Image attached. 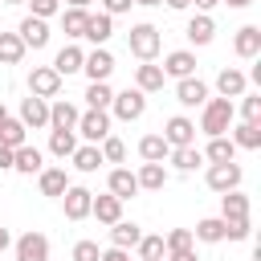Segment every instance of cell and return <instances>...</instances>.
I'll return each instance as SVG.
<instances>
[{"mask_svg": "<svg viewBox=\"0 0 261 261\" xmlns=\"http://www.w3.org/2000/svg\"><path fill=\"white\" fill-rule=\"evenodd\" d=\"M220 216H224V220H245V216H249V196H245L241 188L220 192Z\"/></svg>", "mask_w": 261, "mask_h": 261, "instance_id": "23", "label": "cell"}, {"mask_svg": "<svg viewBox=\"0 0 261 261\" xmlns=\"http://www.w3.org/2000/svg\"><path fill=\"white\" fill-rule=\"evenodd\" d=\"M98 261H130V253H126V249H118V245H110V249H106Z\"/></svg>", "mask_w": 261, "mask_h": 261, "instance_id": "49", "label": "cell"}, {"mask_svg": "<svg viewBox=\"0 0 261 261\" xmlns=\"http://www.w3.org/2000/svg\"><path fill=\"white\" fill-rule=\"evenodd\" d=\"M16 37L24 41V49H45L49 45V24H45V16H24L20 20V29H16Z\"/></svg>", "mask_w": 261, "mask_h": 261, "instance_id": "9", "label": "cell"}, {"mask_svg": "<svg viewBox=\"0 0 261 261\" xmlns=\"http://www.w3.org/2000/svg\"><path fill=\"white\" fill-rule=\"evenodd\" d=\"M241 122H261V94H241Z\"/></svg>", "mask_w": 261, "mask_h": 261, "instance_id": "42", "label": "cell"}, {"mask_svg": "<svg viewBox=\"0 0 261 261\" xmlns=\"http://www.w3.org/2000/svg\"><path fill=\"white\" fill-rule=\"evenodd\" d=\"M192 4H196V8H200V12H212V8H216V4H220V0H192Z\"/></svg>", "mask_w": 261, "mask_h": 261, "instance_id": "51", "label": "cell"}, {"mask_svg": "<svg viewBox=\"0 0 261 261\" xmlns=\"http://www.w3.org/2000/svg\"><path fill=\"white\" fill-rule=\"evenodd\" d=\"M20 143H29V126H24L20 118H4V122H0V147L16 151Z\"/></svg>", "mask_w": 261, "mask_h": 261, "instance_id": "32", "label": "cell"}, {"mask_svg": "<svg viewBox=\"0 0 261 261\" xmlns=\"http://www.w3.org/2000/svg\"><path fill=\"white\" fill-rule=\"evenodd\" d=\"M98 257H102L98 241H77L73 245V261H98Z\"/></svg>", "mask_w": 261, "mask_h": 261, "instance_id": "45", "label": "cell"}, {"mask_svg": "<svg viewBox=\"0 0 261 261\" xmlns=\"http://www.w3.org/2000/svg\"><path fill=\"white\" fill-rule=\"evenodd\" d=\"M86 143H102L106 135H110V114L106 110H86V114H77V126H73Z\"/></svg>", "mask_w": 261, "mask_h": 261, "instance_id": "6", "label": "cell"}, {"mask_svg": "<svg viewBox=\"0 0 261 261\" xmlns=\"http://www.w3.org/2000/svg\"><path fill=\"white\" fill-rule=\"evenodd\" d=\"M192 241H196V237H192V228H171V232L163 237L167 253H171V249H192Z\"/></svg>", "mask_w": 261, "mask_h": 261, "instance_id": "44", "label": "cell"}, {"mask_svg": "<svg viewBox=\"0 0 261 261\" xmlns=\"http://www.w3.org/2000/svg\"><path fill=\"white\" fill-rule=\"evenodd\" d=\"M90 200H94V192H90V188H77V184H69V188L61 192L65 220H86V216H90Z\"/></svg>", "mask_w": 261, "mask_h": 261, "instance_id": "8", "label": "cell"}, {"mask_svg": "<svg viewBox=\"0 0 261 261\" xmlns=\"http://www.w3.org/2000/svg\"><path fill=\"white\" fill-rule=\"evenodd\" d=\"M135 4H143V8H155V4H163V0H135Z\"/></svg>", "mask_w": 261, "mask_h": 261, "instance_id": "56", "label": "cell"}, {"mask_svg": "<svg viewBox=\"0 0 261 261\" xmlns=\"http://www.w3.org/2000/svg\"><path fill=\"white\" fill-rule=\"evenodd\" d=\"M29 94H37V98H57V94H61V73H57L53 65H33V73H29Z\"/></svg>", "mask_w": 261, "mask_h": 261, "instance_id": "5", "label": "cell"}, {"mask_svg": "<svg viewBox=\"0 0 261 261\" xmlns=\"http://www.w3.org/2000/svg\"><path fill=\"white\" fill-rule=\"evenodd\" d=\"M139 261H163V253H167V245H163V237H139Z\"/></svg>", "mask_w": 261, "mask_h": 261, "instance_id": "40", "label": "cell"}, {"mask_svg": "<svg viewBox=\"0 0 261 261\" xmlns=\"http://www.w3.org/2000/svg\"><path fill=\"white\" fill-rule=\"evenodd\" d=\"M82 73L90 82H106L114 73V53L106 45H94V53H86V61H82Z\"/></svg>", "mask_w": 261, "mask_h": 261, "instance_id": "7", "label": "cell"}, {"mask_svg": "<svg viewBox=\"0 0 261 261\" xmlns=\"http://www.w3.org/2000/svg\"><path fill=\"white\" fill-rule=\"evenodd\" d=\"M167 151H171V147H167L163 135H143V139H139V155H143V163H163Z\"/></svg>", "mask_w": 261, "mask_h": 261, "instance_id": "31", "label": "cell"}, {"mask_svg": "<svg viewBox=\"0 0 261 261\" xmlns=\"http://www.w3.org/2000/svg\"><path fill=\"white\" fill-rule=\"evenodd\" d=\"M49 151L57 159H69L77 151V130H49Z\"/></svg>", "mask_w": 261, "mask_h": 261, "instance_id": "35", "label": "cell"}, {"mask_svg": "<svg viewBox=\"0 0 261 261\" xmlns=\"http://www.w3.org/2000/svg\"><path fill=\"white\" fill-rule=\"evenodd\" d=\"M8 245H12V237H8V228H0V253H4Z\"/></svg>", "mask_w": 261, "mask_h": 261, "instance_id": "54", "label": "cell"}, {"mask_svg": "<svg viewBox=\"0 0 261 261\" xmlns=\"http://www.w3.org/2000/svg\"><path fill=\"white\" fill-rule=\"evenodd\" d=\"M94 0H65V8H90Z\"/></svg>", "mask_w": 261, "mask_h": 261, "instance_id": "53", "label": "cell"}, {"mask_svg": "<svg viewBox=\"0 0 261 261\" xmlns=\"http://www.w3.org/2000/svg\"><path fill=\"white\" fill-rule=\"evenodd\" d=\"M228 130H232L228 139H232L237 147H245V151H257V147H261V122H237V126H228Z\"/></svg>", "mask_w": 261, "mask_h": 261, "instance_id": "30", "label": "cell"}, {"mask_svg": "<svg viewBox=\"0 0 261 261\" xmlns=\"http://www.w3.org/2000/svg\"><path fill=\"white\" fill-rule=\"evenodd\" d=\"M159 45H163V41H159V29H155V24H147V20H143V24H130V33H126V49H130L139 61H155Z\"/></svg>", "mask_w": 261, "mask_h": 261, "instance_id": "2", "label": "cell"}, {"mask_svg": "<svg viewBox=\"0 0 261 261\" xmlns=\"http://www.w3.org/2000/svg\"><path fill=\"white\" fill-rule=\"evenodd\" d=\"M110 33H114V16H106V12H90V20H86V41H94V45H106L110 41Z\"/></svg>", "mask_w": 261, "mask_h": 261, "instance_id": "24", "label": "cell"}, {"mask_svg": "<svg viewBox=\"0 0 261 261\" xmlns=\"http://www.w3.org/2000/svg\"><path fill=\"white\" fill-rule=\"evenodd\" d=\"M163 82H167V77H163V69H159V65H151V61H143V65L135 69V86H139L143 94H155V90H163Z\"/></svg>", "mask_w": 261, "mask_h": 261, "instance_id": "29", "label": "cell"}, {"mask_svg": "<svg viewBox=\"0 0 261 261\" xmlns=\"http://www.w3.org/2000/svg\"><path fill=\"white\" fill-rule=\"evenodd\" d=\"M20 122H24L29 130H41V126H49V98H37V94H29V98L20 102Z\"/></svg>", "mask_w": 261, "mask_h": 261, "instance_id": "14", "label": "cell"}, {"mask_svg": "<svg viewBox=\"0 0 261 261\" xmlns=\"http://www.w3.org/2000/svg\"><path fill=\"white\" fill-rule=\"evenodd\" d=\"M204 159H208V163H228V159H237V143H232V139H224V135H216V139L208 143Z\"/></svg>", "mask_w": 261, "mask_h": 261, "instance_id": "37", "label": "cell"}, {"mask_svg": "<svg viewBox=\"0 0 261 261\" xmlns=\"http://www.w3.org/2000/svg\"><path fill=\"white\" fill-rule=\"evenodd\" d=\"M110 110H114V118H122V122H135V118H143L147 114V94L135 86H126V90H118L114 98H110Z\"/></svg>", "mask_w": 261, "mask_h": 261, "instance_id": "3", "label": "cell"}, {"mask_svg": "<svg viewBox=\"0 0 261 261\" xmlns=\"http://www.w3.org/2000/svg\"><path fill=\"white\" fill-rule=\"evenodd\" d=\"M90 216H98V224H114V220H122V200L118 196H94L90 200Z\"/></svg>", "mask_w": 261, "mask_h": 261, "instance_id": "20", "label": "cell"}, {"mask_svg": "<svg viewBox=\"0 0 261 261\" xmlns=\"http://www.w3.org/2000/svg\"><path fill=\"white\" fill-rule=\"evenodd\" d=\"M4 118H8V110H4V102H0V122H4Z\"/></svg>", "mask_w": 261, "mask_h": 261, "instance_id": "57", "label": "cell"}, {"mask_svg": "<svg viewBox=\"0 0 261 261\" xmlns=\"http://www.w3.org/2000/svg\"><path fill=\"white\" fill-rule=\"evenodd\" d=\"M220 4H228V8H249L253 0H220Z\"/></svg>", "mask_w": 261, "mask_h": 261, "instance_id": "55", "label": "cell"}, {"mask_svg": "<svg viewBox=\"0 0 261 261\" xmlns=\"http://www.w3.org/2000/svg\"><path fill=\"white\" fill-rule=\"evenodd\" d=\"M163 4H167V8H175V12H179V8H188V4H192V0H163Z\"/></svg>", "mask_w": 261, "mask_h": 261, "instance_id": "52", "label": "cell"}, {"mask_svg": "<svg viewBox=\"0 0 261 261\" xmlns=\"http://www.w3.org/2000/svg\"><path fill=\"white\" fill-rule=\"evenodd\" d=\"M208 98H212V94H208V82H200L196 73H192V77H179V86H175V102H179V106L192 110V106H204Z\"/></svg>", "mask_w": 261, "mask_h": 261, "instance_id": "10", "label": "cell"}, {"mask_svg": "<svg viewBox=\"0 0 261 261\" xmlns=\"http://www.w3.org/2000/svg\"><path fill=\"white\" fill-rule=\"evenodd\" d=\"M82 61H86V53H82L77 45H61L57 57H53V69H57L61 77H69V73H82Z\"/></svg>", "mask_w": 261, "mask_h": 261, "instance_id": "25", "label": "cell"}, {"mask_svg": "<svg viewBox=\"0 0 261 261\" xmlns=\"http://www.w3.org/2000/svg\"><path fill=\"white\" fill-rule=\"evenodd\" d=\"M37 188H41V196H57V200H61V192L69 188L65 167H41V171H37Z\"/></svg>", "mask_w": 261, "mask_h": 261, "instance_id": "18", "label": "cell"}, {"mask_svg": "<svg viewBox=\"0 0 261 261\" xmlns=\"http://www.w3.org/2000/svg\"><path fill=\"white\" fill-rule=\"evenodd\" d=\"M73 126H77V106L65 102V98H57L49 106V130H73Z\"/></svg>", "mask_w": 261, "mask_h": 261, "instance_id": "22", "label": "cell"}, {"mask_svg": "<svg viewBox=\"0 0 261 261\" xmlns=\"http://www.w3.org/2000/svg\"><path fill=\"white\" fill-rule=\"evenodd\" d=\"M16 261H49V237L29 228V232L16 241Z\"/></svg>", "mask_w": 261, "mask_h": 261, "instance_id": "12", "label": "cell"}, {"mask_svg": "<svg viewBox=\"0 0 261 261\" xmlns=\"http://www.w3.org/2000/svg\"><path fill=\"white\" fill-rule=\"evenodd\" d=\"M139 237H143V228L135 220H114L110 224V245H118V249H135Z\"/></svg>", "mask_w": 261, "mask_h": 261, "instance_id": "28", "label": "cell"}, {"mask_svg": "<svg viewBox=\"0 0 261 261\" xmlns=\"http://www.w3.org/2000/svg\"><path fill=\"white\" fill-rule=\"evenodd\" d=\"M192 237H196V241H204V245L224 241V216H204V220L192 228Z\"/></svg>", "mask_w": 261, "mask_h": 261, "instance_id": "33", "label": "cell"}, {"mask_svg": "<svg viewBox=\"0 0 261 261\" xmlns=\"http://www.w3.org/2000/svg\"><path fill=\"white\" fill-rule=\"evenodd\" d=\"M86 20H90V12H86V8H65V12H61V33L77 41V37L86 33Z\"/></svg>", "mask_w": 261, "mask_h": 261, "instance_id": "36", "label": "cell"}, {"mask_svg": "<svg viewBox=\"0 0 261 261\" xmlns=\"http://www.w3.org/2000/svg\"><path fill=\"white\" fill-rule=\"evenodd\" d=\"M41 167H45V155H41L37 147L20 143V147L12 151V171H20V175H37Z\"/></svg>", "mask_w": 261, "mask_h": 261, "instance_id": "17", "label": "cell"}, {"mask_svg": "<svg viewBox=\"0 0 261 261\" xmlns=\"http://www.w3.org/2000/svg\"><path fill=\"white\" fill-rule=\"evenodd\" d=\"M98 151H102V159H106V163H122V159H126V143H122V139H114V135H106V139L98 143Z\"/></svg>", "mask_w": 261, "mask_h": 261, "instance_id": "41", "label": "cell"}, {"mask_svg": "<svg viewBox=\"0 0 261 261\" xmlns=\"http://www.w3.org/2000/svg\"><path fill=\"white\" fill-rule=\"evenodd\" d=\"M20 57H24V41L0 29V65H20Z\"/></svg>", "mask_w": 261, "mask_h": 261, "instance_id": "34", "label": "cell"}, {"mask_svg": "<svg viewBox=\"0 0 261 261\" xmlns=\"http://www.w3.org/2000/svg\"><path fill=\"white\" fill-rule=\"evenodd\" d=\"M232 49H237V57L253 61V57L261 53V29H257V24H245V29H237V37H232Z\"/></svg>", "mask_w": 261, "mask_h": 261, "instance_id": "16", "label": "cell"}, {"mask_svg": "<svg viewBox=\"0 0 261 261\" xmlns=\"http://www.w3.org/2000/svg\"><path fill=\"white\" fill-rule=\"evenodd\" d=\"M249 232H253L249 216L245 220H224V241H249Z\"/></svg>", "mask_w": 261, "mask_h": 261, "instance_id": "43", "label": "cell"}, {"mask_svg": "<svg viewBox=\"0 0 261 261\" xmlns=\"http://www.w3.org/2000/svg\"><path fill=\"white\" fill-rule=\"evenodd\" d=\"M8 167H12V151H8V147H0V171H8Z\"/></svg>", "mask_w": 261, "mask_h": 261, "instance_id": "50", "label": "cell"}, {"mask_svg": "<svg viewBox=\"0 0 261 261\" xmlns=\"http://www.w3.org/2000/svg\"><path fill=\"white\" fill-rule=\"evenodd\" d=\"M110 98H114V90H110L106 82H90V86H86V102H90V110H110Z\"/></svg>", "mask_w": 261, "mask_h": 261, "instance_id": "39", "label": "cell"}, {"mask_svg": "<svg viewBox=\"0 0 261 261\" xmlns=\"http://www.w3.org/2000/svg\"><path fill=\"white\" fill-rule=\"evenodd\" d=\"M24 4L33 8V16H45V20H49V16L61 8V0H24Z\"/></svg>", "mask_w": 261, "mask_h": 261, "instance_id": "46", "label": "cell"}, {"mask_svg": "<svg viewBox=\"0 0 261 261\" xmlns=\"http://www.w3.org/2000/svg\"><path fill=\"white\" fill-rule=\"evenodd\" d=\"M167 155H171V163H175L179 171H196V167L204 163V151H196V143H192V147H171Z\"/></svg>", "mask_w": 261, "mask_h": 261, "instance_id": "38", "label": "cell"}, {"mask_svg": "<svg viewBox=\"0 0 261 261\" xmlns=\"http://www.w3.org/2000/svg\"><path fill=\"white\" fill-rule=\"evenodd\" d=\"M232 118H237V106H232V98H208V102L200 106V130H204L208 139H216V135H228Z\"/></svg>", "mask_w": 261, "mask_h": 261, "instance_id": "1", "label": "cell"}, {"mask_svg": "<svg viewBox=\"0 0 261 261\" xmlns=\"http://www.w3.org/2000/svg\"><path fill=\"white\" fill-rule=\"evenodd\" d=\"M106 184H110V196H118V200H130V196H139V192H143L130 167H114Z\"/></svg>", "mask_w": 261, "mask_h": 261, "instance_id": "19", "label": "cell"}, {"mask_svg": "<svg viewBox=\"0 0 261 261\" xmlns=\"http://www.w3.org/2000/svg\"><path fill=\"white\" fill-rule=\"evenodd\" d=\"M184 37H188L192 45H212V37H216V20H212L208 12H196V16L188 20Z\"/></svg>", "mask_w": 261, "mask_h": 261, "instance_id": "15", "label": "cell"}, {"mask_svg": "<svg viewBox=\"0 0 261 261\" xmlns=\"http://www.w3.org/2000/svg\"><path fill=\"white\" fill-rule=\"evenodd\" d=\"M216 90H220V98H241V94L249 90V77H245L241 69H232V65H228V69H220V73H216Z\"/></svg>", "mask_w": 261, "mask_h": 261, "instance_id": "21", "label": "cell"}, {"mask_svg": "<svg viewBox=\"0 0 261 261\" xmlns=\"http://www.w3.org/2000/svg\"><path fill=\"white\" fill-rule=\"evenodd\" d=\"M159 69H163V77H175V82H179V77H192V73H196V53H192V49H175V53L163 57Z\"/></svg>", "mask_w": 261, "mask_h": 261, "instance_id": "13", "label": "cell"}, {"mask_svg": "<svg viewBox=\"0 0 261 261\" xmlns=\"http://www.w3.org/2000/svg\"><path fill=\"white\" fill-rule=\"evenodd\" d=\"M4 4H24V0H4Z\"/></svg>", "mask_w": 261, "mask_h": 261, "instance_id": "58", "label": "cell"}, {"mask_svg": "<svg viewBox=\"0 0 261 261\" xmlns=\"http://www.w3.org/2000/svg\"><path fill=\"white\" fill-rule=\"evenodd\" d=\"M163 261H200L192 249H171V253H163Z\"/></svg>", "mask_w": 261, "mask_h": 261, "instance_id": "48", "label": "cell"}, {"mask_svg": "<svg viewBox=\"0 0 261 261\" xmlns=\"http://www.w3.org/2000/svg\"><path fill=\"white\" fill-rule=\"evenodd\" d=\"M241 179H245V171H241L237 159H228V163H208V188H212V192H232V188H241Z\"/></svg>", "mask_w": 261, "mask_h": 261, "instance_id": "4", "label": "cell"}, {"mask_svg": "<svg viewBox=\"0 0 261 261\" xmlns=\"http://www.w3.org/2000/svg\"><path fill=\"white\" fill-rule=\"evenodd\" d=\"M163 139H167V147H192L196 143V122L184 118V114H175V118L163 122Z\"/></svg>", "mask_w": 261, "mask_h": 261, "instance_id": "11", "label": "cell"}, {"mask_svg": "<svg viewBox=\"0 0 261 261\" xmlns=\"http://www.w3.org/2000/svg\"><path fill=\"white\" fill-rule=\"evenodd\" d=\"M135 179H139V188H147V192H163V188H167V167H163V163H143V167L135 171Z\"/></svg>", "mask_w": 261, "mask_h": 261, "instance_id": "27", "label": "cell"}, {"mask_svg": "<svg viewBox=\"0 0 261 261\" xmlns=\"http://www.w3.org/2000/svg\"><path fill=\"white\" fill-rule=\"evenodd\" d=\"M69 159H73V167H77L82 175H94V171L106 163V159H102V151H98V143H86V147H77Z\"/></svg>", "mask_w": 261, "mask_h": 261, "instance_id": "26", "label": "cell"}, {"mask_svg": "<svg viewBox=\"0 0 261 261\" xmlns=\"http://www.w3.org/2000/svg\"><path fill=\"white\" fill-rule=\"evenodd\" d=\"M130 4L135 0H102V12L106 16H118V12H130Z\"/></svg>", "mask_w": 261, "mask_h": 261, "instance_id": "47", "label": "cell"}]
</instances>
